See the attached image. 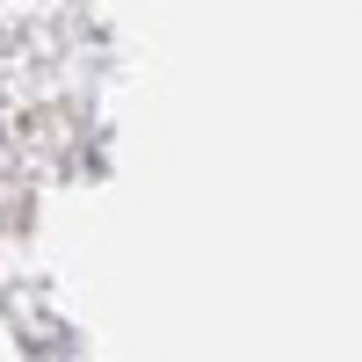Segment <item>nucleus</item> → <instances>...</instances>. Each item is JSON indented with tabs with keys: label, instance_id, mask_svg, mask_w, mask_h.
Listing matches in <instances>:
<instances>
[]
</instances>
